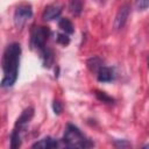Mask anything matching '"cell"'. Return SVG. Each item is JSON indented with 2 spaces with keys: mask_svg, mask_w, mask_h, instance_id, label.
I'll return each instance as SVG.
<instances>
[{
  "mask_svg": "<svg viewBox=\"0 0 149 149\" xmlns=\"http://www.w3.org/2000/svg\"><path fill=\"white\" fill-rule=\"evenodd\" d=\"M62 13V7L58 5H49L44 8L42 13V19L44 21H52L57 19Z\"/></svg>",
  "mask_w": 149,
  "mask_h": 149,
  "instance_id": "obj_7",
  "label": "cell"
},
{
  "mask_svg": "<svg viewBox=\"0 0 149 149\" xmlns=\"http://www.w3.org/2000/svg\"><path fill=\"white\" fill-rule=\"evenodd\" d=\"M33 16V8L28 3H22L16 7L14 12V23L17 28H22Z\"/></svg>",
  "mask_w": 149,
  "mask_h": 149,
  "instance_id": "obj_4",
  "label": "cell"
},
{
  "mask_svg": "<svg viewBox=\"0 0 149 149\" xmlns=\"http://www.w3.org/2000/svg\"><path fill=\"white\" fill-rule=\"evenodd\" d=\"M113 144L116 147V148H127V147H130L132 144L128 142V141H126V140H115L114 142H113Z\"/></svg>",
  "mask_w": 149,
  "mask_h": 149,
  "instance_id": "obj_19",
  "label": "cell"
},
{
  "mask_svg": "<svg viewBox=\"0 0 149 149\" xmlns=\"http://www.w3.org/2000/svg\"><path fill=\"white\" fill-rule=\"evenodd\" d=\"M52 111L57 115L61 114L63 112V104L59 100H54V102H52Z\"/></svg>",
  "mask_w": 149,
  "mask_h": 149,
  "instance_id": "obj_18",
  "label": "cell"
},
{
  "mask_svg": "<svg viewBox=\"0 0 149 149\" xmlns=\"http://www.w3.org/2000/svg\"><path fill=\"white\" fill-rule=\"evenodd\" d=\"M68 8L72 15L79 16L83 12V8H84V1L83 0H69Z\"/></svg>",
  "mask_w": 149,
  "mask_h": 149,
  "instance_id": "obj_11",
  "label": "cell"
},
{
  "mask_svg": "<svg viewBox=\"0 0 149 149\" xmlns=\"http://www.w3.org/2000/svg\"><path fill=\"white\" fill-rule=\"evenodd\" d=\"M56 40H57L58 43H61V44H63V45H66V44L70 43V37H69L68 34H65V33H63V34H57Z\"/></svg>",
  "mask_w": 149,
  "mask_h": 149,
  "instance_id": "obj_17",
  "label": "cell"
},
{
  "mask_svg": "<svg viewBox=\"0 0 149 149\" xmlns=\"http://www.w3.org/2000/svg\"><path fill=\"white\" fill-rule=\"evenodd\" d=\"M57 146H58V142L55 139L48 136V137H43V139L38 140L31 147L33 148H40V149H51V148H56Z\"/></svg>",
  "mask_w": 149,
  "mask_h": 149,
  "instance_id": "obj_10",
  "label": "cell"
},
{
  "mask_svg": "<svg viewBox=\"0 0 149 149\" xmlns=\"http://www.w3.org/2000/svg\"><path fill=\"white\" fill-rule=\"evenodd\" d=\"M86 65H87V68H88V70L91 71V72H98L99 71V69L104 65V62L101 61V58H99L98 56H93V57H91L90 59H87V62H86Z\"/></svg>",
  "mask_w": 149,
  "mask_h": 149,
  "instance_id": "obj_12",
  "label": "cell"
},
{
  "mask_svg": "<svg viewBox=\"0 0 149 149\" xmlns=\"http://www.w3.org/2000/svg\"><path fill=\"white\" fill-rule=\"evenodd\" d=\"M21 56V45L19 43H10L6 47L2 55V71L3 78L1 80V86L3 88L12 87L19 73V64Z\"/></svg>",
  "mask_w": 149,
  "mask_h": 149,
  "instance_id": "obj_1",
  "label": "cell"
},
{
  "mask_svg": "<svg viewBox=\"0 0 149 149\" xmlns=\"http://www.w3.org/2000/svg\"><path fill=\"white\" fill-rule=\"evenodd\" d=\"M97 79L100 83H109V81L115 79V72L112 68L102 65L99 69V71L97 72Z\"/></svg>",
  "mask_w": 149,
  "mask_h": 149,
  "instance_id": "obj_8",
  "label": "cell"
},
{
  "mask_svg": "<svg viewBox=\"0 0 149 149\" xmlns=\"http://www.w3.org/2000/svg\"><path fill=\"white\" fill-rule=\"evenodd\" d=\"M49 35H50V30L48 29V27H42V26L34 27L30 33V45L40 51L45 47Z\"/></svg>",
  "mask_w": 149,
  "mask_h": 149,
  "instance_id": "obj_3",
  "label": "cell"
},
{
  "mask_svg": "<svg viewBox=\"0 0 149 149\" xmlns=\"http://www.w3.org/2000/svg\"><path fill=\"white\" fill-rule=\"evenodd\" d=\"M33 116H34V108L33 107L26 108L21 113V115L17 118V120L15 122V128L22 132L23 129H26V126L30 122V120L33 119Z\"/></svg>",
  "mask_w": 149,
  "mask_h": 149,
  "instance_id": "obj_6",
  "label": "cell"
},
{
  "mask_svg": "<svg viewBox=\"0 0 149 149\" xmlns=\"http://www.w3.org/2000/svg\"><path fill=\"white\" fill-rule=\"evenodd\" d=\"M58 27L61 28V30H62L63 33H65V34H68V35L73 34V31H74V27H73L72 22H71L69 19H65V17L59 19V21H58Z\"/></svg>",
  "mask_w": 149,
  "mask_h": 149,
  "instance_id": "obj_13",
  "label": "cell"
},
{
  "mask_svg": "<svg viewBox=\"0 0 149 149\" xmlns=\"http://www.w3.org/2000/svg\"><path fill=\"white\" fill-rule=\"evenodd\" d=\"M144 148H149V143H148V144H146V146H144Z\"/></svg>",
  "mask_w": 149,
  "mask_h": 149,
  "instance_id": "obj_20",
  "label": "cell"
},
{
  "mask_svg": "<svg viewBox=\"0 0 149 149\" xmlns=\"http://www.w3.org/2000/svg\"><path fill=\"white\" fill-rule=\"evenodd\" d=\"M95 97L99 101H102V102H106V104H112L114 101V99L112 97H109L108 94H106L105 92H101V91H95Z\"/></svg>",
  "mask_w": 149,
  "mask_h": 149,
  "instance_id": "obj_15",
  "label": "cell"
},
{
  "mask_svg": "<svg viewBox=\"0 0 149 149\" xmlns=\"http://www.w3.org/2000/svg\"><path fill=\"white\" fill-rule=\"evenodd\" d=\"M149 7V0H135V8L137 10H146Z\"/></svg>",
  "mask_w": 149,
  "mask_h": 149,
  "instance_id": "obj_16",
  "label": "cell"
},
{
  "mask_svg": "<svg viewBox=\"0 0 149 149\" xmlns=\"http://www.w3.org/2000/svg\"><path fill=\"white\" fill-rule=\"evenodd\" d=\"M148 68H149V62H148Z\"/></svg>",
  "mask_w": 149,
  "mask_h": 149,
  "instance_id": "obj_21",
  "label": "cell"
},
{
  "mask_svg": "<svg viewBox=\"0 0 149 149\" xmlns=\"http://www.w3.org/2000/svg\"><path fill=\"white\" fill-rule=\"evenodd\" d=\"M40 57L42 61V64L44 68H50L54 63V52L48 47H44L40 50Z\"/></svg>",
  "mask_w": 149,
  "mask_h": 149,
  "instance_id": "obj_9",
  "label": "cell"
},
{
  "mask_svg": "<svg viewBox=\"0 0 149 149\" xmlns=\"http://www.w3.org/2000/svg\"><path fill=\"white\" fill-rule=\"evenodd\" d=\"M129 14H130V6L128 3H123L119 8V10L115 15V19H114V24L113 26L116 30H120L125 27V24L127 23L128 17H129Z\"/></svg>",
  "mask_w": 149,
  "mask_h": 149,
  "instance_id": "obj_5",
  "label": "cell"
},
{
  "mask_svg": "<svg viewBox=\"0 0 149 149\" xmlns=\"http://www.w3.org/2000/svg\"><path fill=\"white\" fill-rule=\"evenodd\" d=\"M21 130L14 128V130L10 134V148L12 149H16L21 146Z\"/></svg>",
  "mask_w": 149,
  "mask_h": 149,
  "instance_id": "obj_14",
  "label": "cell"
},
{
  "mask_svg": "<svg viewBox=\"0 0 149 149\" xmlns=\"http://www.w3.org/2000/svg\"><path fill=\"white\" fill-rule=\"evenodd\" d=\"M62 141L69 148H90L94 146V143L88 140L78 127L71 123L66 125Z\"/></svg>",
  "mask_w": 149,
  "mask_h": 149,
  "instance_id": "obj_2",
  "label": "cell"
}]
</instances>
